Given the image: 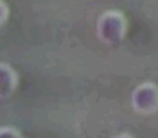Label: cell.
Listing matches in <instances>:
<instances>
[{
	"label": "cell",
	"instance_id": "6da1fadb",
	"mask_svg": "<svg viewBox=\"0 0 158 138\" xmlns=\"http://www.w3.org/2000/svg\"><path fill=\"white\" fill-rule=\"evenodd\" d=\"M96 33L99 37V41H103L105 44H116L123 39L125 33V19L118 11H107L99 17L98 26H96Z\"/></svg>",
	"mask_w": 158,
	"mask_h": 138
},
{
	"label": "cell",
	"instance_id": "7a4b0ae2",
	"mask_svg": "<svg viewBox=\"0 0 158 138\" xmlns=\"http://www.w3.org/2000/svg\"><path fill=\"white\" fill-rule=\"evenodd\" d=\"M132 107L138 112H153L158 107V89L153 85H142L132 92Z\"/></svg>",
	"mask_w": 158,
	"mask_h": 138
},
{
	"label": "cell",
	"instance_id": "3957f363",
	"mask_svg": "<svg viewBox=\"0 0 158 138\" xmlns=\"http://www.w3.org/2000/svg\"><path fill=\"white\" fill-rule=\"evenodd\" d=\"M17 83H19L17 72L9 65L0 63V99L9 98L17 89Z\"/></svg>",
	"mask_w": 158,
	"mask_h": 138
},
{
	"label": "cell",
	"instance_id": "277c9868",
	"mask_svg": "<svg viewBox=\"0 0 158 138\" xmlns=\"http://www.w3.org/2000/svg\"><path fill=\"white\" fill-rule=\"evenodd\" d=\"M0 138H22V135L15 127L4 125V127H0Z\"/></svg>",
	"mask_w": 158,
	"mask_h": 138
},
{
	"label": "cell",
	"instance_id": "5b68a950",
	"mask_svg": "<svg viewBox=\"0 0 158 138\" xmlns=\"http://www.w3.org/2000/svg\"><path fill=\"white\" fill-rule=\"evenodd\" d=\"M7 17H9V7L6 6L4 0H0V26L7 20Z\"/></svg>",
	"mask_w": 158,
	"mask_h": 138
},
{
	"label": "cell",
	"instance_id": "8992f818",
	"mask_svg": "<svg viewBox=\"0 0 158 138\" xmlns=\"http://www.w3.org/2000/svg\"><path fill=\"white\" fill-rule=\"evenodd\" d=\"M116 138H131V136H116Z\"/></svg>",
	"mask_w": 158,
	"mask_h": 138
}]
</instances>
